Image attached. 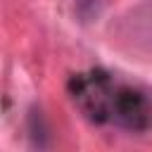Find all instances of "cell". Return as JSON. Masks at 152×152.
<instances>
[{"mask_svg": "<svg viewBox=\"0 0 152 152\" xmlns=\"http://www.w3.org/2000/svg\"><path fill=\"white\" fill-rule=\"evenodd\" d=\"M69 90L81 112L95 124H112L131 133H140L152 126L150 93L119 81L102 69L74 76Z\"/></svg>", "mask_w": 152, "mask_h": 152, "instance_id": "cell-1", "label": "cell"}, {"mask_svg": "<svg viewBox=\"0 0 152 152\" xmlns=\"http://www.w3.org/2000/svg\"><path fill=\"white\" fill-rule=\"evenodd\" d=\"M131 40L152 50V2H145L131 12Z\"/></svg>", "mask_w": 152, "mask_h": 152, "instance_id": "cell-2", "label": "cell"}]
</instances>
